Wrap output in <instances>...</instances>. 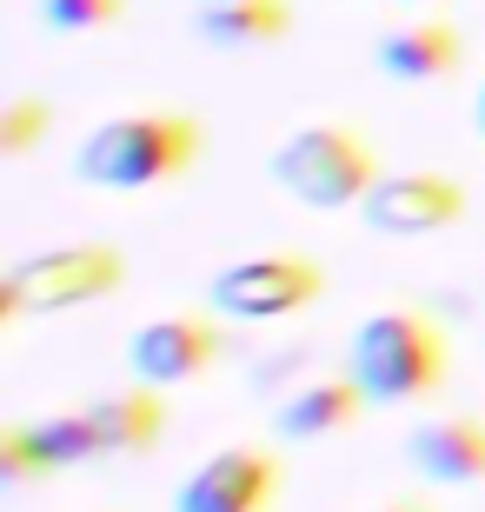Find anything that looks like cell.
<instances>
[{
    "mask_svg": "<svg viewBox=\"0 0 485 512\" xmlns=\"http://www.w3.org/2000/svg\"><path fill=\"white\" fill-rule=\"evenodd\" d=\"M206 133L193 114L180 107H140V114H120L107 127H94L74 153V173L87 187H107V193H147V187H167L180 173H193Z\"/></svg>",
    "mask_w": 485,
    "mask_h": 512,
    "instance_id": "obj_1",
    "label": "cell"
},
{
    "mask_svg": "<svg viewBox=\"0 0 485 512\" xmlns=\"http://www.w3.org/2000/svg\"><path fill=\"white\" fill-rule=\"evenodd\" d=\"M346 373L359 380V393L373 399V406H419V399H432L446 386L452 353H446V333H439L432 313L386 306L373 320H359Z\"/></svg>",
    "mask_w": 485,
    "mask_h": 512,
    "instance_id": "obj_2",
    "label": "cell"
},
{
    "mask_svg": "<svg viewBox=\"0 0 485 512\" xmlns=\"http://www.w3.org/2000/svg\"><path fill=\"white\" fill-rule=\"evenodd\" d=\"M273 180L293 193L299 207L346 213V207H366V193L386 180V167H379L366 133L319 120V127H299L273 147Z\"/></svg>",
    "mask_w": 485,
    "mask_h": 512,
    "instance_id": "obj_3",
    "label": "cell"
},
{
    "mask_svg": "<svg viewBox=\"0 0 485 512\" xmlns=\"http://www.w3.org/2000/svg\"><path fill=\"white\" fill-rule=\"evenodd\" d=\"M127 286V253L107 240H74V247L27 253L0 280V326H20L27 313H74V306L113 300Z\"/></svg>",
    "mask_w": 485,
    "mask_h": 512,
    "instance_id": "obj_4",
    "label": "cell"
},
{
    "mask_svg": "<svg viewBox=\"0 0 485 512\" xmlns=\"http://www.w3.org/2000/svg\"><path fill=\"white\" fill-rule=\"evenodd\" d=\"M326 266L306 253H253L233 260L226 273H213L206 300L220 320H246V326H273V320H299L306 306L326 300Z\"/></svg>",
    "mask_w": 485,
    "mask_h": 512,
    "instance_id": "obj_5",
    "label": "cell"
},
{
    "mask_svg": "<svg viewBox=\"0 0 485 512\" xmlns=\"http://www.w3.org/2000/svg\"><path fill=\"white\" fill-rule=\"evenodd\" d=\"M280 459L260 446H226V453L200 459L187 486L173 493V512H273L280 506Z\"/></svg>",
    "mask_w": 485,
    "mask_h": 512,
    "instance_id": "obj_6",
    "label": "cell"
},
{
    "mask_svg": "<svg viewBox=\"0 0 485 512\" xmlns=\"http://www.w3.org/2000/svg\"><path fill=\"white\" fill-rule=\"evenodd\" d=\"M359 220L386 240H419V233H446L466 220V187L452 180V173H386L373 193H366V207Z\"/></svg>",
    "mask_w": 485,
    "mask_h": 512,
    "instance_id": "obj_7",
    "label": "cell"
},
{
    "mask_svg": "<svg viewBox=\"0 0 485 512\" xmlns=\"http://www.w3.org/2000/svg\"><path fill=\"white\" fill-rule=\"evenodd\" d=\"M226 353V333L213 313H167V320H147L127 340V366L140 386H180L200 380L206 366Z\"/></svg>",
    "mask_w": 485,
    "mask_h": 512,
    "instance_id": "obj_8",
    "label": "cell"
},
{
    "mask_svg": "<svg viewBox=\"0 0 485 512\" xmlns=\"http://www.w3.org/2000/svg\"><path fill=\"white\" fill-rule=\"evenodd\" d=\"M373 60H379V74L399 80V87H432V80H452V74H459L466 40H459V27H452V20L426 14V20L392 27V34L373 47Z\"/></svg>",
    "mask_w": 485,
    "mask_h": 512,
    "instance_id": "obj_9",
    "label": "cell"
},
{
    "mask_svg": "<svg viewBox=\"0 0 485 512\" xmlns=\"http://www.w3.org/2000/svg\"><path fill=\"white\" fill-rule=\"evenodd\" d=\"M406 459H412V473L432 479V486H472V479H485V419L479 413L426 419L406 439Z\"/></svg>",
    "mask_w": 485,
    "mask_h": 512,
    "instance_id": "obj_10",
    "label": "cell"
},
{
    "mask_svg": "<svg viewBox=\"0 0 485 512\" xmlns=\"http://www.w3.org/2000/svg\"><path fill=\"white\" fill-rule=\"evenodd\" d=\"M366 406H373V399L359 393L353 373H326V380L299 386L280 413H273V426H280V439H333V433H346V426H359Z\"/></svg>",
    "mask_w": 485,
    "mask_h": 512,
    "instance_id": "obj_11",
    "label": "cell"
},
{
    "mask_svg": "<svg viewBox=\"0 0 485 512\" xmlns=\"http://www.w3.org/2000/svg\"><path fill=\"white\" fill-rule=\"evenodd\" d=\"M80 413L94 419L100 453H107V459L153 453V446H160V433H167V399L153 393V386H120V393L94 399V406H80Z\"/></svg>",
    "mask_w": 485,
    "mask_h": 512,
    "instance_id": "obj_12",
    "label": "cell"
},
{
    "mask_svg": "<svg viewBox=\"0 0 485 512\" xmlns=\"http://www.w3.org/2000/svg\"><path fill=\"white\" fill-rule=\"evenodd\" d=\"M193 34L226 54H253V47H273L293 34V7L286 0H220V7L193 14Z\"/></svg>",
    "mask_w": 485,
    "mask_h": 512,
    "instance_id": "obj_13",
    "label": "cell"
},
{
    "mask_svg": "<svg viewBox=\"0 0 485 512\" xmlns=\"http://www.w3.org/2000/svg\"><path fill=\"white\" fill-rule=\"evenodd\" d=\"M47 127H54V107L40 94H7L0 100V160H27L47 140Z\"/></svg>",
    "mask_w": 485,
    "mask_h": 512,
    "instance_id": "obj_14",
    "label": "cell"
},
{
    "mask_svg": "<svg viewBox=\"0 0 485 512\" xmlns=\"http://www.w3.org/2000/svg\"><path fill=\"white\" fill-rule=\"evenodd\" d=\"M40 433V453L54 459V466H87V459H107L100 453V433L87 413H54V419H34Z\"/></svg>",
    "mask_w": 485,
    "mask_h": 512,
    "instance_id": "obj_15",
    "label": "cell"
},
{
    "mask_svg": "<svg viewBox=\"0 0 485 512\" xmlns=\"http://www.w3.org/2000/svg\"><path fill=\"white\" fill-rule=\"evenodd\" d=\"M40 473H54V459L40 453V433L34 426H0V493H20Z\"/></svg>",
    "mask_w": 485,
    "mask_h": 512,
    "instance_id": "obj_16",
    "label": "cell"
},
{
    "mask_svg": "<svg viewBox=\"0 0 485 512\" xmlns=\"http://www.w3.org/2000/svg\"><path fill=\"white\" fill-rule=\"evenodd\" d=\"M127 0H40V20L54 34H100V27H120Z\"/></svg>",
    "mask_w": 485,
    "mask_h": 512,
    "instance_id": "obj_17",
    "label": "cell"
},
{
    "mask_svg": "<svg viewBox=\"0 0 485 512\" xmlns=\"http://www.w3.org/2000/svg\"><path fill=\"white\" fill-rule=\"evenodd\" d=\"M472 127H479V140H485V87H479V100H472Z\"/></svg>",
    "mask_w": 485,
    "mask_h": 512,
    "instance_id": "obj_18",
    "label": "cell"
},
{
    "mask_svg": "<svg viewBox=\"0 0 485 512\" xmlns=\"http://www.w3.org/2000/svg\"><path fill=\"white\" fill-rule=\"evenodd\" d=\"M379 512H426V506H379Z\"/></svg>",
    "mask_w": 485,
    "mask_h": 512,
    "instance_id": "obj_19",
    "label": "cell"
},
{
    "mask_svg": "<svg viewBox=\"0 0 485 512\" xmlns=\"http://www.w3.org/2000/svg\"><path fill=\"white\" fill-rule=\"evenodd\" d=\"M200 7H220V0H200Z\"/></svg>",
    "mask_w": 485,
    "mask_h": 512,
    "instance_id": "obj_20",
    "label": "cell"
},
{
    "mask_svg": "<svg viewBox=\"0 0 485 512\" xmlns=\"http://www.w3.org/2000/svg\"><path fill=\"white\" fill-rule=\"evenodd\" d=\"M412 7H426V0H412Z\"/></svg>",
    "mask_w": 485,
    "mask_h": 512,
    "instance_id": "obj_21",
    "label": "cell"
}]
</instances>
